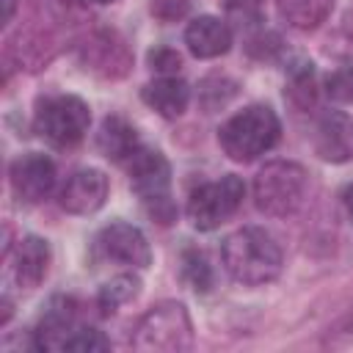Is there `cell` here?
Segmentation results:
<instances>
[{"instance_id":"1","label":"cell","mask_w":353,"mask_h":353,"mask_svg":"<svg viewBox=\"0 0 353 353\" xmlns=\"http://www.w3.org/2000/svg\"><path fill=\"white\" fill-rule=\"evenodd\" d=\"M72 28V0H28V19L6 39V58L19 69H44L63 47V33Z\"/></svg>"},{"instance_id":"2","label":"cell","mask_w":353,"mask_h":353,"mask_svg":"<svg viewBox=\"0 0 353 353\" xmlns=\"http://www.w3.org/2000/svg\"><path fill=\"white\" fill-rule=\"evenodd\" d=\"M221 259L226 273L245 287H259L281 273V248L262 226H243L223 240Z\"/></svg>"},{"instance_id":"3","label":"cell","mask_w":353,"mask_h":353,"mask_svg":"<svg viewBox=\"0 0 353 353\" xmlns=\"http://www.w3.org/2000/svg\"><path fill=\"white\" fill-rule=\"evenodd\" d=\"M279 135H281V121L276 110L268 105H248L218 130L221 149L237 163H251L259 154L270 152Z\"/></svg>"},{"instance_id":"4","label":"cell","mask_w":353,"mask_h":353,"mask_svg":"<svg viewBox=\"0 0 353 353\" xmlns=\"http://www.w3.org/2000/svg\"><path fill=\"white\" fill-rule=\"evenodd\" d=\"M309 196V174L292 160H273L254 176V204L270 218L295 215Z\"/></svg>"},{"instance_id":"5","label":"cell","mask_w":353,"mask_h":353,"mask_svg":"<svg viewBox=\"0 0 353 353\" xmlns=\"http://www.w3.org/2000/svg\"><path fill=\"white\" fill-rule=\"evenodd\" d=\"M127 174H130V185L135 190V196L143 201L146 212L152 221H157L160 226L174 223L176 218V207L171 201L168 185H171V165L165 160V154L160 149H149V146H138L135 154L124 163Z\"/></svg>"},{"instance_id":"6","label":"cell","mask_w":353,"mask_h":353,"mask_svg":"<svg viewBox=\"0 0 353 353\" xmlns=\"http://www.w3.org/2000/svg\"><path fill=\"white\" fill-rule=\"evenodd\" d=\"M132 347L141 353H182L193 347L190 314L176 301L152 306L135 325Z\"/></svg>"},{"instance_id":"7","label":"cell","mask_w":353,"mask_h":353,"mask_svg":"<svg viewBox=\"0 0 353 353\" xmlns=\"http://www.w3.org/2000/svg\"><path fill=\"white\" fill-rule=\"evenodd\" d=\"M88 124H91V110L80 97L55 94L39 99L33 127L52 146H74L88 132Z\"/></svg>"},{"instance_id":"8","label":"cell","mask_w":353,"mask_h":353,"mask_svg":"<svg viewBox=\"0 0 353 353\" xmlns=\"http://www.w3.org/2000/svg\"><path fill=\"white\" fill-rule=\"evenodd\" d=\"M243 196L245 185L234 174H226L215 182H204L188 196V218L199 232H212L237 212Z\"/></svg>"},{"instance_id":"9","label":"cell","mask_w":353,"mask_h":353,"mask_svg":"<svg viewBox=\"0 0 353 353\" xmlns=\"http://www.w3.org/2000/svg\"><path fill=\"white\" fill-rule=\"evenodd\" d=\"M94 248L102 259L116 262V265H127V268H138V270L152 265V248H149L146 234L138 226L124 223V221L105 226L97 234Z\"/></svg>"},{"instance_id":"10","label":"cell","mask_w":353,"mask_h":353,"mask_svg":"<svg viewBox=\"0 0 353 353\" xmlns=\"http://www.w3.org/2000/svg\"><path fill=\"white\" fill-rule=\"evenodd\" d=\"M80 63L83 69L99 77H124L132 66V52L127 41L113 30H94L80 44Z\"/></svg>"},{"instance_id":"11","label":"cell","mask_w":353,"mask_h":353,"mask_svg":"<svg viewBox=\"0 0 353 353\" xmlns=\"http://www.w3.org/2000/svg\"><path fill=\"white\" fill-rule=\"evenodd\" d=\"M11 190L19 201L25 204H39L44 201L52 188H55V179H58V171H55V163L41 154V152H28L22 157H17L11 163Z\"/></svg>"},{"instance_id":"12","label":"cell","mask_w":353,"mask_h":353,"mask_svg":"<svg viewBox=\"0 0 353 353\" xmlns=\"http://www.w3.org/2000/svg\"><path fill=\"white\" fill-rule=\"evenodd\" d=\"M6 256L19 290H36L50 270V243L36 234L19 237L14 251H8Z\"/></svg>"},{"instance_id":"13","label":"cell","mask_w":353,"mask_h":353,"mask_svg":"<svg viewBox=\"0 0 353 353\" xmlns=\"http://www.w3.org/2000/svg\"><path fill=\"white\" fill-rule=\"evenodd\" d=\"M105 199H108V176L99 168H80L66 179L58 201L72 215H91L105 204Z\"/></svg>"},{"instance_id":"14","label":"cell","mask_w":353,"mask_h":353,"mask_svg":"<svg viewBox=\"0 0 353 353\" xmlns=\"http://www.w3.org/2000/svg\"><path fill=\"white\" fill-rule=\"evenodd\" d=\"M314 152L325 163H350L353 160V116L342 110L323 113L314 130Z\"/></svg>"},{"instance_id":"15","label":"cell","mask_w":353,"mask_h":353,"mask_svg":"<svg viewBox=\"0 0 353 353\" xmlns=\"http://www.w3.org/2000/svg\"><path fill=\"white\" fill-rule=\"evenodd\" d=\"M185 44L196 58H218L232 47V28L226 19L201 14L188 25Z\"/></svg>"},{"instance_id":"16","label":"cell","mask_w":353,"mask_h":353,"mask_svg":"<svg viewBox=\"0 0 353 353\" xmlns=\"http://www.w3.org/2000/svg\"><path fill=\"white\" fill-rule=\"evenodd\" d=\"M143 102L157 110L163 119H179L185 110H188V102H190V85L185 80H179L176 74H163L160 80L143 85L141 91Z\"/></svg>"},{"instance_id":"17","label":"cell","mask_w":353,"mask_h":353,"mask_svg":"<svg viewBox=\"0 0 353 353\" xmlns=\"http://www.w3.org/2000/svg\"><path fill=\"white\" fill-rule=\"evenodd\" d=\"M97 146H99V152L108 160L124 165L135 154V149L141 146V141H138L135 127L127 119H121V116H105V121L99 127V135H97Z\"/></svg>"},{"instance_id":"18","label":"cell","mask_w":353,"mask_h":353,"mask_svg":"<svg viewBox=\"0 0 353 353\" xmlns=\"http://www.w3.org/2000/svg\"><path fill=\"white\" fill-rule=\"evenodd\" d=\"M276 8H279V17L290 28L314 30L328 19L334 0H276Z\"/></svg>"},{"instance_id":"19","label":"cell","mask_w":353,"mask_h":353,"mask_svg":"<svg viewBox=\"0 0 353 353\" xmlns=\"http://www.w3.org/2000/svg\"><path fill=\"white\" fill-rule=\"evenodd\" d=\"M141 292V279L135 273H121V276H113L110 281H105L97 292V306L102 314H113L119 306L135 301Z\"/></svg>"},{"instance_id":"20","label":"cell","mask_w":353,"mask_h":353,"mask_svg":"<svg viewBox=\"0 0 353 353\" xmlns=\"http://www.w3.org/2000/svg\"><path fill=\"white\" fill-rule=\"evenodd\" d=\"M287 74H290V99L298 105V108H309L314 105V63L295 55L287 66Z\"/></svg>"},{"instance_id":"21","label":"cell","mask_w":353,"mask_h":353,"mask_svg":"<svg viewBox=\"0 0 353 353\" xmlns=\"http://www.w3.org/2000/svg\"><path fill=\"white\" fill-rule=\"evenodd\" d=\"M237 94V83L226 74H210L199 83V105L204 108V113H215L221 108H226Z\"/></svg>"},{"instance_id":"22","label":"cell","mask_w":353,"mask_h":353,"mask_svg":"<svg viewBox=\"0 0 353 353\" xmlns=\"http://www.w3.org/2000/svg\"><path fill=\"white\" fill-rule=\"evenodd\" d=\"M182 281L193 290V292H210L212 284H215V276H212V268L204 256V251H196V248H188L182 254Z\"/></svg>"},{"instance_id":"23","label":"cell","mask_w":353,"mask_h":353,"mask_svg":"<svg viewBox=\"0 0 353 353\" xmlns=\"http://www.w3.org/2000/svg\"><path fill=\"white\" fill-rule=\"evenodd\" d=\"M262 17H265L262 0H226V22H232L240 30L256 28Z\"/></svg>"},{"instance_id":"24","label":"cell","mask_w":353,"mask_h":353,"mask_svg":"<svg viewBox=\"0 0 353 353\" xmlns=\"http://www.w3.org/2000/svg\"><path fill=\"white\" fill-rule=\"evenodd\" d=\"M325 94L334 102H353V66L345 63L325 77Z\"/></svg>"},{"instance_id":"25","label":"cell","mask_w":353,"mask_h":353,"mask_svg":"<svg viewBox=\"0 0 353 353\" xmlns=\"http://www.w3.org/2000/svg\"><path fill=\"white\" fill-rule=\"evenodd\" d=\"M110 342L97 331V328H88V325H77L66 342L63 350H80V353H94V350H108Z\"/></svg>"},{"instance_id":"26","label":"cell","mask_w":353,"mask_h":353,"mask_svg":"<svg viewBox=\"0 0 353 353\" xmlns=\"http://www.w3.org/2000/svg\"><path fill=\"white\" fill-rule=\"evenodd\" d=\"M146 61L160 74H176L182 69V55L176 50H171V47H154V50H149Z\"/></svg>"},{"instance_id":"27","label":"cell","mask_w":353,"mask_h":353,"mask_svg":"<svg viewBox=\"0 0 353 353\" xmlns=\"http://www.w3.org/2000/svg\"><path fill=\"white\" fill-rule=\"evenodd\" d=\"M190 3L188 0H152V14L160 22H176L182 17H188Z\"/></svg>"},{"instance_id":"28","label":"cell","mask_w":353,"mask_h":353,"mask_svg":"<svg viewBox=\"0 0 353 353\" xmlns=\"http://www.w3.org/2000/svg\"><path fill=\"white\" fill-rule=\"evenodd\" d=\"M347 342H353V314L345 317V320H339L328 331V336H325V345H347Z\"/></svg>"},{"instance_id":"29","label":"cell","mask_w":353,"mask_h":353,"mask_svg":"<svg viewBox=\"0 0 353 353\" xmlns=\"http://www.w3.org/2000/svg\"><path fill=\"white\" fill-rule=\"evenodd\" d=\"M3 3V25H8L14 19V11H17V0H0Z\"/></svg>"},{"instance_id":"30","label":"cell","mask_w":353,"mask_h":353,"mask_svg":"<svg viewBox=\"0 0 353 353\" xmlns=\"http://www.w3.org/2000/svg\"><path fill=\"white\" fill-rule=\"evenodd\" d=\"M342 199H345V210H347V215H350V221H353V182L345 188V196H342Z\"/></svg>"},{"instance_id":"31","label":"cell","mask_w":353,"mask_h":353,"mask_svg":"<svg viewBox=\"0 0 353 353\" xmlns=\"http://www.w3.org/2000/svg\"><path fill=\"white\" fill-rule=\"evenodd\" d=\"M347 33H350V36H353V14H350V17H347Z\"/></svg>"},{"instance_id":"32","label":"cell","mask_w":353,"mask_h":353,"mask_svg":"<svg viewBox=\"0 0 353 353\" xmlns=\"http://www.w3.org/2000/svg\"><path fill=\"white\" fill-rule=\"evenodd\" d=\"M94 3H116V0H94Z\"/></svg>"}]
</instances>
